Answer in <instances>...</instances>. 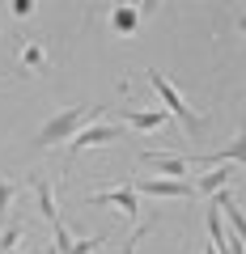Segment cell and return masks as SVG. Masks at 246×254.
Returning <instances> with one entry per match:
<instances>
[{"mask_svg": "<svg viewBox=\"0 0 246 254\" xmlns=\"http://www.w3.org/2000/svg\"><path fill=\"white\" fill-rule=\"evenodd\" d=\"M73 242H77V237L68 233V225H64V220H55V225H51V246H47V254H68V250H73Z\"/></svg>", "mask_w": 246, "mask_h": 254, "instance_id": "11", "label": "cell"}, {"mask_svg": "<svg viewBox=\"0 0 246 254\" xmlns=\"http://www.w3.org/2000/svg\"><path fill=\"white\" fill-rule=\"evenodd\" d=\"M229 182H234V165H212V170H204L191 187H195V195H208V199H212V195L225 190Z\"/></svg>", "mask_w": 246, "mask_h": 254, "instance_id": "8", "label": "cell"}, {"mask_svg": "<svg viewBox=\"0 0 246 254\" xmlns=\"http://www.w3.org/2000/svg\"><path fill=\"white\" fill-rule=\"evenodd\" d=\"M85 203H89V208H102V203H110V208H119V212H123L128 220H132V216L140 212V195H136L132 187H115V190H93V195H89Z\"/></svg>", "mask_w": 246, "mask_h": 254, "instance_id": "5", "label": "cell"}, {"mask_svg": "<svg viewBox=\"0 0 246 254\" xmlns=\"http://www.w3.org/2000/svg\"><path fill=\"white\" fill-rule=\"evenodd\" d=\"M13 254H21V250H13Z\"/></svg>", "mask_w": 246, "mask_h": 254, "instance_id": "20", "label": "cell"}, {"mask_svg": "<svg viewBox=\"0 0 246 254\" xmlns=\"http://www.w3.org/2000/svg\"><path fill=\"white\" fill-rule=\"evenodd\" d=\"M136 21H140V13L132 9V4H119L115 17H110V26H115L119 34H132V30H136Z\"/></svg>", "mask_w": 246, "mask_h": 254, "instance_id": "13", "label": "cell"}, {"mask_svg": "<svg viewBox=\"0 0 246 254\" xmlns=\"http://www.w3.org/2000/svg\"><path fill=\"white\" fill-rule=\"evenodd\" d=\"M13 199H17L13 182H4V178H0V220H9V208H13Z\"/></svg>", "mask_w": 246, "mask_h": 254, "instance_id": "16", "label": "cell"}, {"mask_svg": "<svg viewBox=\"0 0 246 254\" xmlns=\"http://www.w3.org/2000/svg\"><path fill=\"white\" fill-rule=\"evenodd\" d=\"M136 195H153V199H191L195 187L187 178H136L132 182Z\"/></svg>", "mask_w": 246, "mask_h": 254, "instance_id": "4", "label": "cell"}, {"mask_svg": "<svg viewBox=\"0 0 246 254\" xmlns=\"http://www.w3.org/2000/svg\"><path fill=\"white\" fill-rule=\"evenodd\" d=\"M21 233H26L21 220H4V229H0V254H13V250H17Z\"/></svg>", "mask_w": 246, "mask_h": 254, "instance_id": "12", "label": "cell"}, {"mask_svg": "<svg viewBox=\"0 0 246 254\" xmlns=\"http://www.w3.org/2000/svg\"><path fill=\"white\" fill-rule=\"evenodd\" d=\"M145 76H149V85L157 89V98H162V110H165V115H170V119H178L187 136H204V127H208V119H204L200 110H191V106H187V98H182V93L174 89V85L165 81L162 72H153V68H149Z\"/></svg>", "mask_w": 246, "mask_h": 254, "instance_id": "2", "label": "cell"}, {"mask_svg": "<svg viewBox=\"0 0 246 254\" xmlns=\"http://www.w3.org/2000/svg\"><path fill=\"white\" fill-rule=\"evenodd\" d=\"M149 233H153V220H149V225H140V229H136V233H132V237H128V242L119 246V254H136V246H140V242H145V237H149Z\"/></svg>", "mask_w": 246, "mask_h": 254, "instance_id": "15", "label": "cell"}, {"mask_svg": "<svg viewBox=\"0 0 246 254\" xmlns=\"http://www.w3.org/2000/svg\"><path fill=\"white\" fill-rule=\"evenodd\" d=\"M234 21H238V30H242V38H246V13H238Z\"/></svg>", "mask_w": 246, "mask_h": 254, "instance_id": "19", "label": "cell"}, {"mask_svg": "<svg viewBox=\"0 0 246 254\" xmlns=\"http://www.w3.org/2000/svg\"><path fill=\"white\" fill-rule=\"evenodd\" d=\"M165 110H128V123L136 127V131H157V127H165Z\"/></svg>", "mask_w": 246, "mask_h": 254, "instance_id": "10", "label": "cell"}, {"mask_svg": "<svg viewBox=\"0 0 246 254\" xmlns=\"http://www.w3.org/2000/svg\"><path fill=\"white\" fill-rule=\"evenodd\" d=\"M98 246H106V237H85V242H73V250H68V254H93V250H98Z\"/></svg>", "mask_w": 246, "mask_h": 254, "instance_id": "17", "label": "cell"}, {"mask_svg": "<svg viewBox=\"0 0 246 254\" xmlns=\"http://www.w3.org/2000/svg\"><path fill=\"white\" fill-rule=\"evenodd\" d=\"M34 68H43V47L38 43H26V51H21V72H34Z\"/></svg>", "mask_w": 246, "mask_h": 254, "instance_id": "14", "label": "cell"}, {"mask_svg": "<svg viewBox=\"0 0 246 254\" xmlns=\"http://www.w3.org/2000/svg\"><path fill=\"white\" fill-rule=\"evenodd\" d=\"M140 165H149L162 178H187V170H191L187 157H174V153H140Z\"/></svg>", "mask_w": 246, "mask_h": 254, "instance_id": "7", "label": "cell"}, {"mask_svg": "<svg viewBox=\"0 0 246 254\" xmlns=\"http://www.w3.org/2000/svg\"><path fill=\"white\" fill-rule=\"evenodd\" d=\"M102 119V106H64V110H55L51 119H47L43 127H38V136H34V148H51V144H64V140H73L81 127L98 123Z\"/></svg>", "mask_w": 246, "mask_h": 254, "instance_id": "1", "label": "cell"}, {"mask_svg": "<svg viewBox=\"0 0 246 254\" xmlns=\"http://www.w3.org/2000/svg\"><path fill=\"white\" fill-rule=\"evenodd\" d=\"M34 195H38V212L47 216V225H55L60 220V208H55V190L47 178H34Z\"/></svg>", "mask_w": 246, "mask_h": 254, "instance_id": "9", "label": "cell"}, {"mask_svg": "<svg viewBox=\"0 0 246 254\" xmlns=\"http://www.w3.org/2000/svg\"><path fill=\"white\" fill-rule=\"evenodd\" d=\"M119 140H123V127H119V123H106V119H98V123L81 127V131L73 136V157L89 153V148H102V144H119Z\"/></svg>", "mask_w": 246, "mask_h": 254, "instance_id": "3", "label": "cell"}, {"mask_svg": "<svg viewBox=\"0 0 246 254\" xmlns=\"http://www.w3.org/2000/svg\"><path fill=\"white\" fill-rule=\"evenodd\" d=\"M30 13H34V0H17L13 4V17H30Z\"/></svg>", "mask_w": 246, "mask_h": 254, "instance_id": "18", "label": "cell"}, {"mask_svg": "<svg viewBox=\"0 0 246 254\" xmlns=\"http://www.w3.org/2000/svg\"><path fill=\"white\" fill-rule=\"evenodd\" d=\"M200 165H208V170L212 165H242L246 170V127H238V136L229 140V144H221L217 153H204Z\"/></svg>", "mask_w": 246, "mask_h": 254, "instance_id": "6", "label": "cell"}]
</instances>
